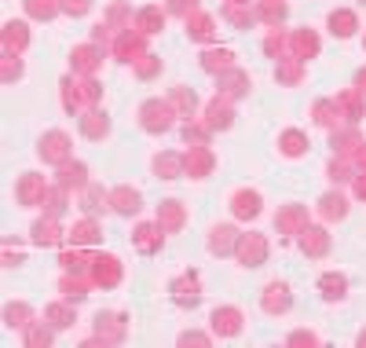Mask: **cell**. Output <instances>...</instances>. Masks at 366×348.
Returning a JSON list of instances; mask_svg holds the SVG:
<instances>
[{
	"label": "cell",
	"instance_id": "d590c367",
	"mask_svg": "<svg viewBox=\"0 0 366 348\" xmlns=\"http://www.w3.org/2000/svg\"><path fill=\"white\" fill-rule=\"evenodd\" d=\"M172 103L180 106L183 118H190V114H195V106H198V96H195V92H187V88H176V92H172Z\"/></svg>",
	"mask_w": 366,
	"mask_h": 348
},
{
	"label": "cell",
	"instance_id": "f5cc1de1",
	"mask_svg": "<svg viewBox=\"0 0 366 348\" xmlns=\"http://www.w3.org/2000/svg\"><path fill=\"white\" fill-rule=\"evenodd\" d=\"M363 4H366V0H363Z\"/></svg>",
	"mask_w": 366,
	"mask_h": 348
},
{
	"label": "cell",
	"instance_id": "277c9868",
	"mask_svg": "<svg viewBox=\"0 0 366 348\" xmlns=\"http://www.w3.org/2000/svg\"><path fill=\"white\" fill-rule=\"evenodd\" d=\"M172 300H176L180 308H195L202 300V290H198V275H180L176 282H172Z\"/></svg>",
	"mask_w": 366,
	"mask_h": 348
},
{
	"label": "cell",
	"instance_id": "f1b7e54d",
	"mask_svg": "<svg viewBox=\"0 0 366 348\" xmlns=\"http://www.w3.org/2000/svg\"><path fill=\"white\" fill-rule=\"evenodd\" d=\"M26 41H29V34H26V26H22V22H8V26H4V48H8V52H11V48H15V52H22V48H26Z\"/></svg>",
	"mask_w": 366,
	"mask_h": 348
},
{
	"label": "cell",
	"instance_id": "f907efd6",
	"mask_svg": "<svg viewBox=\"0 0 366 348\" xmlns=\"http://www.w3.org/2000/svg\"><path fill=\"white\" fill-rule=\"evenodd\" d=\"M356 85H359V92H366V70H359V77H356Z\"/></svg>",
	"mask_w": 366,
	"mask_h": 348
},
{
	"label": "cell",
	"instance_id": "f6af8a7d",
	"mask_svg": "<svg viewBox=\"0 0 366 348\" xmlns=\"http://www.w3.org/2000/svg\"><path fill=\"white\" fill-rule=\"evenodd\" d=\"M26 341L29 344H48V341H52V330H41L37 326V330H29V334H26Z\"/></svg>",
	"mask_w": 366,
	"mask_h": 348
},
{
	"label": "cell",
	"instance_id": "5bb4252c",
	"mask_svg": "<svg viewBox=\"0 0 366 348\" xmlns=\"http://www.w3.org/2000/svg\"><path fill=\"white\" fill-rule=\"evenodd\" d=\"M220 88H224V96L227 99H234V96H242V92L249 88V77L242 74V70H224V74H220Z\"/></svg>",
	"mask_w": 366,
	"mask_h": 348
},
{
	"label": "cell",
	"instance_id": "c3c4849f",
	"mask_svg": "<svg viewBox=\"0 0 366 348\" xmlns=\"http://www.w3.org/2000/svg\"><path fill=\"white\" fill-rule=\"evenodd\" d=\"M205 341H209V337H205V334H195V330H190V334H183V337H180V344H205Z\"/></svg>",
	"mask_w": 366,
	"mask_h": 348
},
{
	"label": "cell",
	"instance_id": "8d00e7d4",
	"mask_svg": "<svg viewBox=\"0 0 366 348\" xmlns=\"http://www.w3.org/2000/svg\"><path fill=\"white\" fill-rule=\"evenodd\" d=\"M59 290H62V297H66V300H85L88 297V286H85L81 279H62Z\"/></svg>",
	"mask_w": 366,
	"mask_h": 348
},
{
	"label": "cell",
	"instance_id": "7bdbcfd3",
	"mask_svg": "<svg viewBox=\"0 0 366 348\" xmlns=\"http://www.w3.org/2000/svg\"><path fill=\"white\" fill-rule=\"evenodd\" d=\"M59 8L66 11V15H85V11H88V0H62Z\"/></svg>",
	"mask_w": 366,
	"mask_h": 348
},
{
	"label": "cell",
	"instance_id": "3957f363",
	"mask_svg": "<svg viewBox=\"0 0 366 348\" xmlns=\"http://www.w3.org/2000/svg\"><path fill=\"white\" fill-rule=\"evenodd\" d=\"M41 158L44 162H55V165L70 162V136L66 132H48L41 139Z\"/></svg>",
	"mask_w": 366,
	"mask_h": 348
},
{
	"label": "cell",
	"instance_id": "ba28073f",
	"mask_svg": "<svg viewBox=\"0 0 366 348\" xmlns=\"http://www.w3.org/2000/svg\"><path fill=\"white\" fill-rule=\"evenodd\" d=\"M300 249H304L308 257H323L330 249V235L319 228H300Z\"/></svg>",
	"mask_w": 366,
	"mask_h": 348
},
{
	"label": "cell",
	"instance_id": "d4e9b609",
	"mask_svg": "<svg viewBox=\"0 0 366 348\" xmlns=\"http://www.w3.org/2000/svg\"><path fill=\"white\" fill-rule=\"evenodd\" d=\"M99 55H103V52L95 48V44H85V48L73 52V67L81 70V74H92L95 67H99Z\"/></svg>",
	"mask_w": 366,
	"mask_h": 348
},
{
	"label": "cell",
	"instance_id": "4dcf8cb0",
	"mask_svg": "<svg viewBox=\"0 0 366 348\" xmlns=\"http://www.w3.org/2000/svg\"><path fill=\"white\" fill-rule=\"evenodd\" d=\"M304 209H300V205H290V209H282L279 216H275V224H279V231H297L300 224H304Z\"/></svg>",
	"mask_w": 366,
	"mask_h": 348
},
{
	"label": "cell",
	"instance_id": "d6a6232c",
	"mask_svg": "<svg viewBox=\"0 0 366 348\" xmlns=\"http://www.w3.org/2000/svg\"><path fill=\"white\" fill-rule=\"evenodd\" d=\"M279 144H282V151L290 154V158H297V154H304V151H308V136H304V132H297V129H290V132H282Z\"/></svg>",
	"mask_w": 366,
	"mask_h": 348
},
{
	"label": "cell",
	"instance_id": "7402d4cb",
	"mask_svg": "<svg viewBox=\"0 0 366 348\" xmlns=\"http://www.w3.org/2000/svg\"><path fill=\"white\" fill-rule=\"evenodd\" d=\"M293 59H311L315 52H319V37H315V34H308V29H300V34H293Z\"/></svg>",
	"mask_w": 366,
	"mask_h": 348
},
{
	"label": "cell",
	"instance_id": "681fc988",
	"mask_svg": "<svg viewBox=\"0 0 366 348\" xmlns=\"http://www.w3.org/2000/svg\"><path fill=\"white\" fill-rule=\"evenodd\" d=\"M356 195H359V198H366V172H363V176L356 180Z\"/></svg>",
	"mask_w": 366,
	"mask_h": 348
},
{
	"label": "cell",
	"instance_id": "ee69618b",
	"mask_svg": "<svg viewBox=\"0 0 366 348\" xmlns=\"http://www.w3.org/2000/svg\"><path fill=\"white\" fill-rule=\"evenodd\" d=\"M157 70H162V59L147 55V62H139V77H154Z\"/></svg>",
	"mask_w": 366,
	"mask_h": 348
},
{
	"label": "cell",
	"instance_id": "7c38bea8",
	"mask_svg": "<svg viewBox=\"0 0 366 348\" xmlns=\"http://www.w3.org/2000/svg\"><path fill=\"white\" fill-rule=\"evenodd\" d=\"M238 235L234 228H213V239H209V249L216 253V257H224V253H231V249H238Z\"/></svg>",
	"mask_w": 366,
	"mask_h": 348
},
{
	"label": "cell",
	"instance_id": "9c48e42d",
	"mask_svg": "<svg viewBox=\"0 0 366 348\" xmlns=\"http://www.w3.org/2000/svg\"><path fill=\"white\" fill-rule=\"evenodd\" d=\"M231 209L238 220H253V216H260V195L257 191H238L231 198Z\"/></svg>",
	"mask_w": 366,
	"mask_h": 348
},
{
	"label": "cell",
	"instance_id": "60d3db41",
	"mask_svg": "<svg viewBox=\"0 0 366 348\" xmlns=\"http://www.w3.org/2000/svg\"><path fill=\"white\" fill-rule=\"evenodd\" d=\"M275 77H282V81L297 85V81H300V67H293V62H286V67H279V70H275Z\"/></svg>",
	"mask_w": 366,
	"mask_h": 348
},
{
	"label": "cell",
	"instance_id": "816d5d0a",
	"mask_svg": "<svg viewBox=\"0 0 366 348\" xmlns=\"http://www.w3.org/2000/svg\"><path fill=\"white\" fill-rule=\"evenodd\" d=\"M359 344H366V334H363V337H359Z\"/></svg>",
	"mask_w": 366,
	"mask_h": 348
},
{
	"label": "cell",
	"instance_id": "9a60e30c",
	"mask_svg": "<svg viewBox=\"0 0 366 348\" xmlns=\"http://www.w3.org/2000/svg\"><path fill=\"white\" fill-rule=\"evenodd\" d=\"M187 34L195 37V41H209V37H213V15L190 11V15H187Z\"/></svg>",
	"mask_w": 366,
	"mask_h": 348
},
{
	"label": "cell",
	"instance_id": "74e56055",
	"mask_svg": "<svg viewBox=\"0 0 366 348\" xmlns=\"http://www.w3.org/2000/svg\"><path fill=\"white\" fill-rule=\"evenodd\" d=\"M26 11L34 15V19H52V15L59 11L55 0H26Z\"/></svg>",
	"mask_w": 366,
	"mask_h": 348
},
{
	"label": "cell",
	"instance_id": "f35d334b",
	"mask_svg": "<svg viewBox=\"0 0 366 348\" xmlns=\"http://www.w3.org/2000/svg\"><path fill=\"white\" fill-rule=\"evenodd\" d=\"M48 319H52V326H55V330H62V326H70L73 312H70L66 305H52V308H48Z\"/></svg>",
	"mask_w": 366,
	"mask_h": 348
},
{
	"label": "cell",
	"instance_id": "ac0fdd59",
	"mask_svg": "<svg viewBox=\"0 0 366 348\" xmlns=\"http://www.w3.org/2000/svg\"><path fill=\"white\" fill-rule=\"evenodd\" d=\"M157 246H162V224H143L139 231H136V249L139 253H154Z\"/></svg>",
	"mask_w": 366,
	"mask_h": 348
},
{
	"label": "cell",
	"instance_id": "836d02e7",
	"mask_svg": "<svg viewBox=\"0 0 366 348\" xmlns=\"http://www.w3.org/2000/svg\"><path fill=\"white\" fill-rule=\"evenodd\" d=\"M344 286H348V282H344V275H323V282H319V290H323V297L326 300H337V297H344Z\"/></svg>",
	"mask_w": 366,
	"mask_h": 348
},
{
	"label": "cell",
	"instance_id": "603a6c76",
	"mask_svg": "<svg viewBox=\"0 0 366 348\" xmlns=\"http://www.w3.org/2000/svg\"><path fill=\"white\" fill-rule=\"evenodd\" d=\"M110 205H114L118 213H136L139 209V191H132V187H118V191L110 195Z\"/></svg>",
	"mask_w": 366,
	"mask_h": 348
},
{
	"label": "cell",
	"instance_id": "e0dca14e",
	"mask_svg": "<svg viewBox=\"0 0 366 348\" xmlns=\"http://www.w3.org/2000/svg\"><path fill=\"white\" fill-rule=\"evenodd\" d=\"M157 224H162V231H176L183 224V205L180 202H162V209H157Z\"/></svg>",
	"mask_w": 366,
	"mask_h": 348
},
{
	"label": "cell",
	"instance_id": "4fadbf2b",
	"mask_svg": "<svg viewBox=\"0 0 366 348\" xmlns=\"http://www.w3.org/2000/svg\"><path fill=\"white\" fill-rule=\"evenodd\" d=\"M209 129H231V99L227 96H216L209 103Z\"/></svg>",
	"mask_w": 366,
	"mask_h": 348
},
{
	"label": "cell",
	"instance_id": "cb8c5ba5",
	"mask_svg": "<svg viewBox=\"0 0 366 348\" xmlns=\"http://www.w3.org/2000/svg\"><path fill=\"white\" fill-rule=\"evenodd\" d=\"M81 132H85V136H92V139L106 136V132H110V121H106V114H99V110H92V114H85V118H81Z\"/></svg>",
	"mask_w": 366,
	"mask_h": 348
},
{
	"label": "cell",
	"instance_id": "d6986e66",
	"mask_svg": "<svg viewBox=\"0 0 366 348\" xmlns=\"http://www.w3.org/2000/svg\"><path fill=\"white\" fill-rule=\"evenodd\" d=\"M59 187H66V191H70V187H85V165L81 162H62L59 165Z\"/></svg>",
	"mask_w": 366,
	"mask_h": 348
},
{
	"label": "cell",
	"instance_id": "44dd1931",
	"mask_svg": "<svg viewBox=\"0 0 366 348\" xmlns=\"http://www.w3.org/2000/svg\"><path fill=\"white\" fill-rule=\"evenodd\" d=\"M330 29H333V34H337V37H352L356 34V29H359V22H356V15L352 11H333L330 15Z\"/></svg>",
	"mask_w": 366,
	"mask_h": 348
},
{
	"label": "cell",
	"instance_id": "7a4b0ae2",
	"mask_svg": "<svg viewBox=\"0 0 366 348\" xmlns=\"http://www.w3.org/2000/svg\"><path fill=\"white\" fill-rule=\"evenodd\" d=\"M264 257H267V239L264 235H242V239H238V260H242L246 267L264 264Z\"/></svg>",
	"mask_w": 366,
	"mask_h": 348
},
{
	"label": "cell",
	"instance_id": "30bf717a",
	"mask_svg": "<svg viewBox=\"0 0 366 348\" xmlns=\"http://www.w3.org/2000/svg\"><path fill=\"white\" fill-rule=\"evenodd\" d=\"M183 165L190 169V176H209L213 172V154H209V147H190V154L183 158Z\"/></svg>",
	"mask_w": 366,
	"mask_h": 348
},
{
	"label": "cell",
	"instance_id": "b9f144b4",
	"mask_svg": "<svg viewBox=\"0 0 366 348\" xmlns=\"http://www.w3.org/2000/svg\"><path fill=\"white\" fill-rule=\"evenodd\" d=\"M330 180H333V183L352 180V176H348V162H333V165H330Z\"/></svg>",
	"mask_w": 366,
	"mask_h": 348
},
{
	"label": "cell",
	"instance_id": "6da1fadb",
	"mask_svg": "<svg viewBox=\"0 0 366 348\" xmlns=\"http://www.w3.org/2000/svg\"><path fill=\"white\" fill-rule=\"evenodd\" d=\"M172 118H176V110H172V103H162V99H147L139 110V125L147 132H169Z\"/></svg>",
	"mask_w": 366,
	"mask_h": 348
},
{
	"label": "cell",
	"instance_id": "8fae6325",
	"mask_svg": "<svg viewBox=\"0 0 366 348\" xmlns=\"http://www.w3.org/2000/svg\"><path fill=\"white\" fill-rule=\"evenodd\" d=\"M290 305H293V297H290V290H286V286H279V282H272V286L264 290V312L279 315V312H286Z\"/></svg>",
	"mask_w": 366,
	"mask_h": 348
},
{
	"label": "cell",
	"instance_id": "ab89813d",
	"mask_svg": "<svg viewBox=\"0 0 366 348\" xmlns=\"http://www.w3.org/2000/svg\"><path fill=\"white\" fill-rule=\"evenodd\" d=\"M8 323L11 326H29V308L26 305H11L8 308Z\"/></svg>",
	"mask_w": 366,
	"mask_h": 348
},
{
	"label": "cell",
	"instance_id": "ffe728a7",
	"mask_svg": "<svg viewBox=\"0 0 366 348\" xmlns=\"http://www.w3.org/2000/svg\"><path fill=\"white\" fill-rule=\"evenodd\" d=\"M99 341H118L125 334V315H99Z\"/></svg>",
	"mask_w": 366,
	"mask_h": 348
},
{
	"label": "cell",
	"instance_id": "f546056e",
	"mask_svg": "<svg viewBox=\"0 0 366 348\" xmlns=\"http://www.w3.org/2000/svg\"><path fill=\"white\" fill-rule=\"evenodd\" d=\"M319 213H323L326 220H344V216H348V202H344L341 195H326V198L319 202Z\"/></svg>",
	"mask_w": 366,
	"mask_h": 348
},
{
	"label": "cell",
	"instance_id": "1f68e13d",
	"mask_svg": "<svg viewBox=\"0 0 366 348\" xmlns=\"http://www.w3.org/2000/svg\"><path fill=\"white\" fill-rule=\"evenodd\" d=\"M231 52L227 48H220V52H205V59H202V67L209 70V74H224V70H231Z\"/></svg>",
	"mask_w": 366,
	"mask_h": 348
},
{
	"label": "cell",
	"instance_id": "bcb514c9",
	"mask_svg": "<svg viewBox=\"0 0 366 348\" xmlns=\"http://www.w3.org/2000/svg\"><path fill=\"white\" fill-rule=\"evenodd\" d=\"M22 74V62L15 59V55H8V62H4V81H11V77H19Z\"/></svg>",
	"mask_w": 366,
	"mask_h": 348
},
{
	"label": "cell",
	"instance_id": "7dc6e473",
	"mask_svg": "<svg viewBox=\"0 0 366 348\" xmlns=\"http://www.w3.org/2000/svg\"><path fill=\"white\" fill-rule=\"evenodd\" d=\"M315 341H319V337L308 334V330H297V334L290 337V344H315Z\"/></svg>",
	"mask_w": 366,
	"mask_h": 348
},
{
	"label": "cell",
	"instance_id": "e575fe53",
	"mask_svg": "<svg viewBox=\"0 0 366 348\" xmlns=\"http://www.w3.org/2000/svg\"><path fill=\"white\" fill-rule=\"evenodd\" d=\"M73 242H81V246H88V242H95V239H99V224H95V220L88 216V220H81V224H77L73 231Z\"/></svg>",
	"mask_w": 366,
	"mask_h": 348
},
{
	"label": "cell",
	"instance_id": "2e32d148",
	"mask_svg": "<svg viewBox=\"0 0 366 348\" xmlns=\"http://www.w3.org/2000/svg\"><path fill=\"white\" fill-rule=\"evenodd\" d=\"M139 52H143V37H139V34H121L118 44H114V55H118L121 62H136Z\"/></svg>",
	"mask_w": 366,
	"mask_h": 348
},
{
	"label": "cell",
	"instance_id": "484cf974",
	"mask_svg": "<svg viewBox=\"0 0 366 348\" xmlns=\"http://www.w3.org/2000/svg\"><path fill=\"white\" fill-rule=\"evenodd\" d=\"M180 169H183V158L180 154H157L154 158V172H162L165 180H176Z\"/></svg>",
	"mask_w": 366,
	"mask_h": 348
},
{
	"label": "cell",
	"instance_id": "52a82bcc",
	"mask_svg": "<svg viewBox=\"0 0 366 348\" xmlns=\"http://www.w3.org/2000/svg\"><path fill=\"white\" fill-rule=\"evenodd\" d=\"M44 198H48L44 180L37 176V172H26V176L19 180V202L22 205H34V202H44Z\"/></svg>",
	"mask_w": 366,
	"mask_h": 348
},
{
	"label": "cell",
	"instance_id": "4316f807",
	"mask_svg": "<svg viewBox=\"0 0 366 348\" xmlns=\"http://www.w3.org/2000/svg\"><path fill=\"white\" fill-rule=\"evenodd\" d=\"M136 26L143 29V34H157V29L165 26V11L162 8H143L139 19H136Z\"/></svg>",
	"mask_w": 366,
	"mask_h": 348
},
{
	"label": "cell",
	"instance_id": "5b68a950",
	"mask_svg": "<svg viewBox=\"0 0 366 348\" xmlns=\"http://www.w3.org/2000/svg\"><path fill=\"white\" fill-rule=\"evenodd\" d=\"M92 279L99 282V286H118V282H121V264H118V257H95L92 260Z\"/></svg>",
	"mask_w": 366,
	"mask_h": 348
},
{
	"label": "cell",
	"instance_id": "83f0119b",
	"mask_svg": "<svg viewBox=\"0 0 366 348\" xmlns=\"http://www.w3.org/2000/svg\"><path fill=\"white\" fill-rule=\"evenodd\" d=\"M34 242H37V246H55V242H59V224H55V216H48V220H41V224H34Z\"/></svg>",
	"mask_w": 366,
	"mask_h": 348
},
{
	"label": "cell",
	"instance_id": "8992f818",
	"mask_svg": "<svg viewBox=\"0 0 366 348\" xmlns=\"http://www.w3.org/2000/svg\"><path fill=\"white\" fill-rule=\"evenodd\" d=\"M213 330L224 337H234L238 330H242V312L238 308H216L213 312Z\"/></svg>",
	"mask_w": 366,
	"mask_h": 348
}]
</instances>
